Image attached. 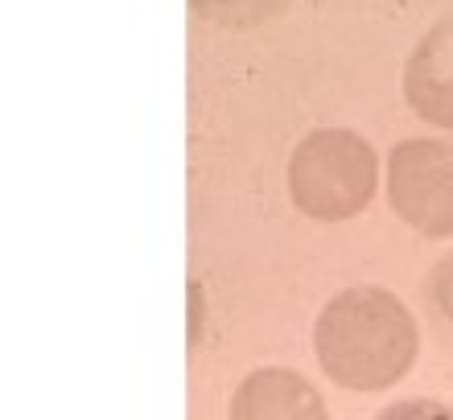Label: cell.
Returning <instances> with one entry per match:
<instances>
[{"instance_id":"ba28073f","label":"cell","mask_w":453,"mask_h":420,"mask_svg":"<svg viewBox=\"0 0 453 420\" xmlns=\"http://www.w3.org/2000/svg\"><path fill=\"white\" fill-rule=\"evenodd\" d=\"M375 420H453V409L441 400H400L388 404Z\"/></svg>"},{"instance_id":"52a82bcc","label":"cell","mask_w":453,"mask_h":420,"mask_svg":"<svg viewBox=\"0 0 453 420\" xmlns=\"http://www.w3.org/2000/svg\"><path fill=\"white\" fill-rule=\"evenodd\" d=\"M194 12L206 17V21H219V25H256L264 17H273L288 4V0H190Z\"/></svg>"},{"instance_id":"7a4b0ae2","label":"cell","mask_w":453,"mask_h":420,"mask_svg":"<svg viewBox=\"0 0 453 420\" xmlns=\"http://www.w3.org/2000/svg\"><path fill=\"white\" fill-rule=\"evenodd\" d=\"M380 190V157L350 128H313L288 157V198L313 223L363 215Z\"/></svg>"},{"instance_id":"6da1fadb","label":"cell","mask_w":453,"mask_h":420,"mask_svg":"<svg viewBox=\"0 0 453 420\" xmlns=\"http://www.w3.org/2000/svg\"><path fill=\"white\" fill-rule=\"evenodd\" d=\"M420 350L417 317L404 301L375 285L330 297L313 322V355L346 392H383L400 384Z\"/></svg>"},{"instance_id":"3957f363","label":"cell","mask_w":453,"mask_h":420,"mask_svg":"<svg viewBox=\"0 0 453 420\" xmlns=\"http://www.w3.org/2000/svg\"><path fill=\"white\" fill-rule=\"evenodd\" d=\"M388 202L429 240L453 235V144L408 136L388 153Z\"/></svg>"},{"instance_id":"277c9868","label":"cell","mask_w":453,"mask_h":420,"mask_svg":"<svg viewBox=\"0 0 453 420\" xmlns=\"http://www.w3.org/2000/svg\"><path fill=\"white\" fill-rule=\"evenodd\" d=\"M404 99L420 120L453 133V12L429 25L404 62Z\"/></svg>"},{"instance_id":"8992f818","label":"cell","mask_w":453,"mask_h":420,"mask_svg":"<svg viewBox=\"0 0 453 420\" xmlns=\"http://www.w3.org/2000/svg\"><path fill=\"white\" fill-rule=\"evenodd\" d=\"M420 305H425L429 334L437 338V347L453 359V252H445L441 260L429 268L425 288H420Z\"/></svg>"},{"instance_id":"5b68a950","label":"cell","mask_w":453,"mask_h":420,"mask_svg":"<svg viewBox=\"0 0 453 420\" xmlns=\"http://www.w3.org/2000/svg\"><path fill=\"white\" fill-rule=\"evenodd\" d=\"M231 420H330V412L305 375L288 367H260L235 387Z\"/></svg>"}]
</instances>
